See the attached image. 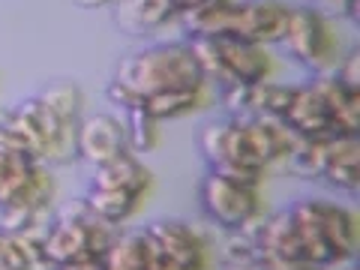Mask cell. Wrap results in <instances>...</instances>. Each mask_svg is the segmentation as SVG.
<instances>
[{
    "instance_id": "cell-1",
    "label": "cell",
    "mask_w": 360,
    "mask_h": 270,
    "mask_svg": "<svg viewBox=\"0 0 360 270\" xmlns=\"http://www.w3.org/2000/svg\"><path fill=\"white\" fill-rule=\"evenodd\" d=\"M207 87L205 75L189 42H156L148 49L123 54L115 66V78L105 87L111 105L120 111L141 108L148 96L165 90H201Z\"/></svg>"
},
{
    "instance_id": "cell-2",
    "label": "cell",
    "mask_w": 360,
    "mask_h": 270,
    "mask_svg": "<svg viewBox=\"0 0 360 270\" xmlns=\"http://www.w3.org/2000/svg\"><path fill=\"white\" fill-rule=\"evenodd\" d=\"M295 217L303 258L309 267H340L354 262L360 229L357 217L330 198H300L288 205Z\"/></svg>"
},
{
    "instance_id": "cell-3",
    "label": "cell",
    "mask_w": 360,
    "mask_h": 270,
    "mask_svg": "<svg viewBox=\"0 0 360 270\" xmlns=\"http://www.w3.org/2000/svg\"><path fill=\"white\" fill-rule=\"evenodd\" d=\"M115 234V225L96 219L94 210L87 207V201L78 198L63 205L60 213H54L49 231L42 234V250L51 270H58L66 264L87 262V258H99L108 250Z\"/></svg>"
},
{
    "instance_id": "cell-4",
    "label": "cell",
    "mask_w": 360,
    "mask_h": 270,
    "mask_svg": "<svg viewBox=\"0 0 360 270\" xmlns=\"http://www.w3.org/2000/svg\"><path fill=\"white\" fill-rule=\"evenodd\" d=\"M189 49L195 54L205 82L217 84L219 90L267 82L270 70H274L267 49L243 39H231V37L189 39Z\"/></svg>"
},
{
    "instance_id": "cell-5",
    "label": "cell",
    "mask_w": 360,
    "mask_h": 270,
    "mask_svg": "<svg viewBox=\"0 0 360 270\" xmlns=\"http://www.w3.org/2000/svg\"><path fill=\"white\" fill-rule=\"evenodd\" d=\"M198 150L207 162V172L225 174V177L238 180V184H246V186L264 184L267 168L258 162L243 120L222 117V120H213L207 127H201Z\"/></svg>"
},
{
    "instance_id": "cell-6",
    "label": "cell",
    "mask_w": 360,
    "mask_h": 270,
    "mask_svg": "<svg viewBox=\"0 0 360 270\" xmlns=\"http://www.w3.org/2000/svg\"><path fill=\"white\" fill-rule=\"evenodd\" d=\"M279 45L285 49L291 60L300 63L303 70H309L312 75L330 72L336 60L342 58L333 21L319 6H291L288 25Z\"/></svg>"
},
{
    "instance_id": "cell-7",
    "label": "cell",
    "mask_w": 360,
    "mask_h": 270,
    "mask_svg": "<svg viewBox=\"0 0 360 270\" xmlns=\"http://www.w3.org/2000/svg\"><path fill=\"white\" fill-rule=\"evenodd\" d=\"M198 205L210 222L225 231H240L262 217V186H246L238 180L207 172L198 184Z\"/></svg>"
},
{
    "instance_id": "cell-8",
    "label": "cell",
    "mask_w": 360,
    "mask_h": 270,
    "mask_svg": "<svg viewBox=\"0 0 360 270\" xmlns=\"http://www.w3.org/2000/svg\"><path fill=\"white\" fill-rule=\"evenodd\" d=\"M291 6L285 0H231L229 33L231 39H243L252 45H279L288 25Z\"/></svg>"
},
{
    "instance_id": "cell-9",
    "label": "cell",
    "mask_w": 360,
    "mask_h": 270,
    "mask_svg": "<svg viewBox=\"0 0 360 270\" xmlns=\"http://www.w3.org/2000/svg\"><path fill=\"white\" fill-rule=\"evenodd\" d=\"M153 255L165 258L174 264H189V267H205L207 270V240L195 225H189L184 219H156L144 229Z\"/></svg>"
},
{
    "instance_id": "cell-10",
    "label": "cell",
    "mask_w": 360,
    "mask_h": 270,
    "mask_svg": "<svg viewBox=\"0 0 360 270\" xmlns=\"http://www.w3.org/2000/svg\"><path fill=\"white\" fill-rule=\"evenodd\" d=\"M129 153L127 129L115 115H82L78 120V160L87 165H105L117 156Z\"/></svg>"
},
{
    "instance_id": "cell-11",
    "label": "cell",
    "mask_w": 360,
    "mask_h": 270,
    "mask_svg": "<svg viewBox=\"0 0 360 270\" xmlns=\"http://www.w3.org/2000/svg\"><path fill=\"white\" fill-rule=\"evenodd\" d=\"M288 129L300 135V139H312V141H330V139H340L336 135V120H333V111L328 105V99L319 94V87L312 82H303L295 87V99L285 111Z\"/></svg>"
},
{
    "instance_id": "cell-12",
    "label": "cell",
    "mask_w": 360,
    "mask_h": 270,
    "mask_svg": "<svg viewBox=\"0 0 360 270\" xmlns=\"http://www.w3.org/2000/svg\"><path fill=\"white\" fill-rule=\"evenodd\" d=\"M111 18L129 37H150L177 21V13L168 0H115Z\"/></svg>"
},
{
    "instance_id": "cell-13",
    "label": "cell",
    "mask_w": 360,
    "mask_h": 270,
    "mask_svg": "<svg viewBox=\"0 0 360 270\" xmlns=\"http://www.w3.org/2000/svg\"><path fill=\"white\" fill-rule=\"evenodd\" d=\"M243 127H246V135H250V144L258 156V162H262L267 172L270 168H283L291 144L297 139V135L288 129V123L279 117H250V120H243Z\"/></svg>"
},
{
    "instance_id": "cell-14",
    "label": "cell",
    "mask_w": 360,
    "mask_h": 270,
    "mask_svg": "<svg viewBox=\"0 0 360 270\" xmlns=\"http://www.w3.org/2000/svg\"><path fill=\"white\" fill-rule=\"evenodd\" d=\"M90 186H96V189H120V193H132V195L144 198L150 193V186H153V174H150V168L141 162V156L123 153V156H117V160L94 168Z\"/></svg>"
},
{
    "instance_id": "cell-15",
    "label": "cell",
    "mask_w": 360,
    "mask_h": 270,
    "mask_svg": "<svg viewBox=\"0 0 360 270\" xmlns=\"http://www.w3.org/2000/svg\"><path fill=\"white\" fill-rule=\"evenodd\" d=\"M321 180H328L333 189L348 193V195H354L360 189V141H357V135H340V139L328 141Z\"/></svg>"
},
{
    "instance_id": "cell-16",
    "label": "cell",
    "mask_w": 360,
    "mask_h": 270,
    "mask_svg": "<svg viewBox=\"0 0 360 270\" xmlns=\"http://www.w3.org/2000/svg\"><path fill=\"white\" fill-rule=\"evenodd\" d=\"M153 250L144 231H117L103 252V270H150Z\"/></svg>"
},
{
    "instance_id": "cell-17",
    "label": "cell",
    "mask_w": 360,
    "mask_h": 270,
    "mask_svg": "<svg viewBox=\"0 0 360 270\" xmlns=\"http://www.w3.org/2000/svg\"><path fill=\"white\" fill-rule=\"evenodd\" d=\"M207 87L201 90H165V94H156V96H148L141 103V108L148 111V115L153 120H177V117H186L193 115V111H198L201 105L207 103Z\"/></svg>"
},
{
    "instance_id": "cell-18",
    "label": "cell",
    "mask_w": 360,
    "mask_h": 270,
    "mask_svg": "<svg viewBox=\"0 0 360 270\" xmlns=\"http://www.w3.org/2000/svg\"><path fill=\"white\" fill-rule=\"evenodd\" d=\"M84 201H87V207L94 210L96 219H103L105 225H115V229L120 222H127L141 205V198L132 195V193H120V189H96V186L87 189Z\"/></svg>"
},
{
    "instance_id": "cell-19",
    "label": "cell",
    "mask_w": 360,
    "mask_h": 270,
    "mask_svg": "<svg viewBox=\"0 0 360 270\" xmlns=\"http://www.w3.org/2000/svg\"><path fill=\"white\" fill-rule=\"evenodd\" d=\"M42 162L15 160V156H0V210L15 205L37 180Z\"/></svg>"
},
{
    "instance_id": "cell-20",
    "label": "cell",
    "mask_w": 360,
    "mask_h": 270,
    "mask_svg": "<svg viewBox=\"0 0 360 270\" xmlns=\"http://www.w3.org/2000/svg\"><path fill=\"white\" fill-rule=\"evenodd\" d=\"M324 153H328V141H312V139H300L297 135L283 162V172L303 177V180H321Z\"/></svg>"
},
{
    "instance_id": "cell-21",
    "label": "cell",
    "mask_w": 360,
    "mask_h": 270,
    "mask_svg": "<svg viewBox=\"0 0 360 270\" xmlns=\"http://www.w3.org/2000/svg\"><path fill=\"white\" fill-rule=\"evenodd\" d=\"M160 120H153L144 108H132L123 117V129H127V148L132 156H148L160 144Z\"/></svg>"
},
{
    "instance_id": "cell-22",
    "label": "cell",
    "mask_w": 360,
    "mask_h": 270,
    "mask_svg": "<svg viewBox=\"0 0 360 270\" xmlns=\"http://www.w3.org/2000/svg\"><path fill=\"white\" fill-rule=\"evenodd\" d=\"M37 96L66 120H82L84 115V94L75 82H54L45 90H39Z\"/></svg>"
},
{
    "instance_id": "cell-23",
    "label": "cell",
    "mask_w": 360,
    "mask_h": 270,
    "mask_svg": "<svg viewBox=\"0 0 360 270\" xmlns=\"http://www.w3.org/2000/svg\"><path fill=\"white\" fill-rule=\"evenodd\" d=\"M330 75H333L342 87L357 90V94H360V51H357V49L345 51L342 58L336 60V66L330 70Z\"/></svg>"
},
{
    "instance_id": "cell-24",
    "label": "cell",
    "mask_w": 360,
    "mask_h": 270,
    "mask_svg": "<svg viewBox=\"0 0 360 270\" xmlns=\"http://www.w3.org/2000/svg\"><path fill=\"white\" fill-rule=\"evenodd\" d=\"M319 9L336 15V18L357 21V0H319Z\"/></svg>"
},
{
    "instance_id": "cell-25",
    "label": "cell",
    "mask_w": 360,
    "mask_h": 270,
    "mask_svg": "<svg viewBox=\"0 0 360 270\" xmlns=\"http://www.w3.org/2000/svg\"><path fill=\"white\" fill-rule=\"evenodd\" d=\"M168 4L174 6V13H177V18H180L184 13H189V9H198V6H207V4H217V0H168Z\"/></svg>"
},
{
    "instance_id": "cell-26",
    "label": "cell",
    "mask_w": 360,
    "mask_h": 270,
    "mask_svg": "<svg viewBox=\"0 0 360 270\" xmlns=\"http://www.w3.org/2000/svg\"><path fill=\"white\" fill-rule=\"evenodd\" d=\"M222 270H274L264 258H250V262H238V264H222Z\"/></svg>"
},
{
    "instance_id": "cell-27",
    "label": "cell",
    "mask_w": 360,
    "mask_h": 270,
    "mask_svg": "<svg viewBox=\"0 0 360 270\" xmlns=\"http://www.w3.org/2000/svg\"><path fill=\"white\" fill-rule=\"evenodd\" d=\"M150 270H205V267H189V264H174V262H165V258L153 255V267Z\"/></svg>"
},
{
    "instance_id": "cell-28",
    "label": "cell",
    "mask_w": 360,
    "mask_h": 270,
    "mask_svg": "<svg viewBox=\"0 0 360 270\" xmlns=\"http://www.w3.org/2000/svg\"><path fill=\"white\" fill-rule=\"evenodd\" d=\"M58 270H103V255L99 258H87V262H78V264H66Z\"/></svg>"
},
{
    "instance_id": "cell-29",
    "label": "cell",
    "mask_w": 360,
    "mask_h": 270,
    "mask_svg": "<svg viewBox=\"0 0 360 270\" xmlns=\"http://www.w3.org/2000/svg\"><path fill=\"white\" fill-rule=\"evenodd\" d=\"M72 4L82 9H99V6H111L115 0H72Z\"/></svg>"
},
{
    "instance_id": "cell-30",
    "label": "cell",
    "mask_w": 360,
    "mask_h": 270,
    "mask_svg": "<svg viewBox=\"0 0 360 270\" xmlns=\"http://www.w3.org/2000/svg\"><path fill=\"white\" fill-rule=\"evenodd\" d=\"M348 264H352V262H348ZM342 267V264H340ZM340 267H295V270H340Z\"/></svg>"
},
{
    "instance_id": "cell-31",
    "label": "cell",
    "mask_w": 360,
    "mask_h": 270,
    "mask_svg": "<svg viewBox=\"0 0 360 270\" xmlns=\"http://www.w3.org/2000/svg\"><path fill=\"white\" fill-rule=\"evenodd\" d=\"M340 270H357V267H354V264H342Z\"/></svg>"
}]
</instances>
